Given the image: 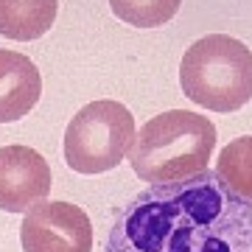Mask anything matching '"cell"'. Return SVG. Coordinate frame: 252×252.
<instances>
[{"instance_id": "6da1fadb", "label": "cell", "mask_w": 252, "mask_h": 252, "mask_svg": "<svg viewBox=\"0 0 252 252\" xmlns=\"http://www.w3.org/2000/svg\"><path fill=\"white\" fill-rule=\"evenodd\" d=\"M107 252H252V202L213 168L149 185L118 210Z\"/></svg>"}, {"instance_id": "7a4b0ae2", "label": "cell", "mask_w": 252, "mask_h": 252, "mask_svg": "<svg viewBox=\"0 0 252 252\" xmlns=\"http://www.w3.org/2000/svg\"><path fill=\"white\" fill-rule=\"evenodd\" d=\"M213 121L190 109H168L137 129L126 160L146 185H168L207 171L216 152Z\"/></svg>"}, {"instance_id": "3957f363", "label": "cell", "mask_w": 252, "mask_h": 252, "mask_svg": "<svg viewBox=\"0 0 252 252\" xmlns=\"http://www.w3.org/2000/svg\"><path fill=\"white\" fill-rule=\"evenodd\" d=\"M185 98L210 112H235L252 101V51L230 34H207L182 54Z\"/></svg>"}, {"instance_id": "277c9868", "label": "cell", "mask_w": 252, "mask_h": 252, "mask_svg": "<svg viewBox=\"0 0 252 252\" xmlns=\"http://www.w3.org/2000/svg\"><path fill=\"white\" fill-rule=\"evenodd\" d=\"M135 135V115L121 101H90L70 118L64 129V162L84 177L107 174L124 162Z\"/></svg>"}, {"instance_id": "5b68a950", "label": "cell", "mask_w": 252, "mask_h": 252, "mask_svg": "<svg viewBox=\"0 0 252 252\" xmlns=\"http://www.w3.org/2000/svg\"><path fill=\"white\" fill-rule=\"evenodd\" d=\"M23 252H93V221L79 205L45 199L23 213Z\"/></svg>"}, {"instance_id": "8992f818", "label": "cell", "mask_w": 252, "mask_h": 252, "mask_svg": "<svg viewBox=\"0 0 252 252\" xmlns=\"http://www.w3.org/2000/svg\"><path fill=\"white\" fill-rule=\"evenodd\" d=\"M54 188L51 162L31 146H3L0 149V210L28 213L45 202Z\"/></svg>"}, {"instance_id": "52a82bcc", "label": "cell", "mask_w": 252, "mask_h": 252, "mask_svg": "<svg viewBox=\"0 0 252 252\" xmlns=\"http://www.w3.org/2000/svg\"><path fill=\"white\" fill-rule=\"evenodd\" d=\"M42 76L26 54L0 48V124H14L36 107Z\"/></svg>"}, {"instance_id": "ba28073f", "label": "cell", "mask_w": 252, "mask_h": 252, "mask_svg": "<svg viewBox=\"0 0 252 252\" xmlns=\"http://www.w3.org/2000/svg\"><path fill=\"white\" fill-rule=\"evenodd\" d=\"M59 14V0H0V36L34 42L45 36Z\"/></svg>"}, {"instance_id": "9c48e42d", "label": "cell", "mask_w": 252, "mask_h": 252, "mask_svg": "<svg viewBox=\"0 0 252 252\" xmlns=\"http://www.w3.org/2000/svg\"><path fill=\"white\" fill-rule=\"evenodd\" d=\"M227 188L252 202V135H241L219 152L216 168Z\"/></svg>"}, {"instance_id": "30bf717a", "label": "cell", "mask_w": 252, "mask_h": 252, "mask_svg": "<svg viewBox=\"0 0 252 252\" xmlns=\"http://www.w3.org/2000/svg\"><path fill=\"white\" fill-rule=\"evenodd\" d=\"M182 0H109L118 20L132 28H160L177 17Z\"/></svg>"}]
</instances>
